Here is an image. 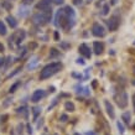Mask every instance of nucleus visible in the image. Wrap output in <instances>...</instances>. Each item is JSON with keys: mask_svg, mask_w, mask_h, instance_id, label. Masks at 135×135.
I'll return each instance as SVG.
<instances>
[{"mask_svg": "<svg viewBox=\"0 0 135 135\" xmlns=\"http://www.w3.org/2000/svg\"><path fill=\"white\" fill-rule=\"evenodd\" d=\"M107 24H108V27H109L110 31H115L116 29L119 27V24H120L119 22V18H118V16H112V18L107 21Z\"/></svg>", "mask_w": 135, "mask_h": 135, "instance_id": "6", "label": "nucleus"}, {"mask_svg": "<svg viewBox=\"0 0 135 135\" xmlns=\"http://www.w3.org/2000/svg\"><path fill=\"white\" fill-rule=\"evenodd\" d=\"M79 52H81V55H83L86 58H89L91 55H92V52L89 50V47L86 45V43H82L81 46H79Z\"/></svg>", "mask_w": 135, "mask_h": 135, "instance_id": "9", "label": "nucleus"}, {"mask_svg": "<svg viewBox=\"0 0 135 135\" xmlns=\"http://www.w3.org/2000/svg\"><path fill=\"white\" fill-rule=\"evenodd\" d=\"M82 3H83V0H73V4L77 5V6H81Z\"/></svg>", "mask_w": 135, "mask_h": 135, "instance_id": "29", "label": "nucleus"}, {"mask_svg": "<svg viewBox=\"0 0 135 135\" xmlns=\"http://www.w3.org/2000/svg\"><path fill=\"white\" fill-rule=\"evenodd\" d=\"M51 16H52V10H45V11H40L37 14H35L32 16V21L35 25L37 26H43L51 21Z\"/></svg>", "mask_w": 135, "mask_h": 135, "instance_id": "2", "label": "nucleus"}, {"mask_svg": "<svg viewBox=\"0 0 135 135\" xmlns=\"http://www.w3.org/2000/svg\"><path fill=\"white\" fill-rule=\"evenodd\" d=\"M63 1H65V0H53V3H55V4H57V5L63 4Z\"/></svg>", "mask_w": 135, "mask_h": 135, "instance_id": "30", "label": "nucleus"}, {"mask_svg": "<svg viewBox=\"0 0 135 135\" xmlns=\"http://www.w3.org/2000/svg\"><path fill=\"white\" fill-rule=\"evenodd\" d=\"M33 1H35V0H22L21 4H22L24 6H30V5L33 4Z\"/></svg>", "mask_w": 135, "mask_h": 135, "instance_id": "22", "label": "nucleus"}, {"mask_svg": "<svg viewBox=\"0 0 135 135\" xmlns=\"http://www.w3.org/2000/svg\"><path fill=\"white\" fill-rule=\"evenodd\" d=\"M29 14H30V9H29V8L20 6V9H19V16H21V18H26Z\"/></svg>", "mask_w": 135, "mask_h": 135, "instance_id": "13", "label": "nucleus"}, {"mask_svg": "<svg viewBox=\"0 0 135 135\" xmlns=\"http://www.w3.org/2000/svg\"><path fill=\"white\" fill-rule=\"evenodd\" d=\"M61 68H62V63L61 62H53V63H50L43 67V70L41 71V75H40V78L41 79H47L52 77L53 75H56L57 72H60Z\"/></svg>", "mask_w": 135, "mask_h": 135, "instance_id": "1", "label": "nucleus"}, {"mask_svg": "<svg viewBox=\"0 0 135 135\" xmlns=\"http://www.w3.org/2000/svg\"><path fill=\"white\" fill-rule=\"evenodd\" d=\"M103 48H104V46H103L102 42H94L93 43V51L95 55H100L103 52Z\"/></svg>", "mask_w": 135, "mask_h": 135, "instance_id": "11", "label": "nucleus"}, {"mask_svg": "<svg viewBox=\"0 0 135 135\" xmlns=\"http://www.w3.org/2000/svg\"><path fill=\"white\" fill-rule=\"evenodd\" d=\"M133 107H134V110H135V93L133 94Z\"/></svg>", "mask_w": 135, "mask_h": 135, "instance_id": "32", "label": "nucleus"}, {"mask_svg": "<svg viewBox=\"0 0 135 135\" xmlns=\"http://www.w3.org/2000/svg\"><path fill=\"white\" fill-rule=\"evenodd\" d=\"M18 113H19V114H22L24 116H27V108L26 107H21V108H19V109H18Z\"/></svg>", "mask_w": 135, "mask_h": 135, "instance_id": "20", "label": "nucleus"}, {"mask_svg": "<svg viewBox=\"0 0 135 135\" xmlns=\"http://www.w3.org/2000/svg\"><path fill=\"white\" fill-rule=\"evenodd\" d=\"M27 129H29V134H32V129L30 128V125H27Z\"/></svg>", "mask_w": 135, "mask_h": 135, "instance_id": "35", "label": "nucleus"}, {"mask_svg": "<svg viewBox=\"0 0 135 135\" xmlns=\"http://www.w3.org/2000/svg\"><path fill=\"white\" fill-rule=\"evenodd\" d=\"M121 118H123V120H124V123H125L126 125H130V119H131L130 113H129V112L123 113V115H121Z\"/></svg>", "mask_w": 135, "mask_h": 135, "instance_id": "15", "label": "nucleus"}, {"mask_svg": "<svg viewBox=\"0 0 135 135\" xmlns=\"http://www.w3.org/2000/svg\"><path fill=\"white\" fill-rule=\"evenodd\" d=\"M6 21H8V24H9L10 27L15 29L16 26H18V21H16L15 18H13V16H8V18H6Z\"/></svg>", "mask_w": 135, "mask_h": 135, "instance_id": "14", "label": "nucleus"}, {"mask_svg": "<svg viewBox=\"0 0 135 135\" xmlns=\"http://www.w3.org/2000/svg\"><path fill=\"white\" fill-rule=\"evenodd\" d=\"M109 13V5H104L102 9V15H108Z\"/></svg>", "mask_w": 135, "mask_h": 135, "instance_id": "25", "label": "nucleus"}, {"mask_svg": "<svg viewBox=\"0 0 135 135\" xmlns=\"http://www.w3.org/2000/svg\"><path fill=\"white\" fill-rule=\"evenodd\" d=\"M77 63H81V65H83V63H84V61L82 60V58H78V60H77Z\"/></svg>", "mask_w": 135, "mask_h": 135, "instance_id": "33", "label": "nucleus"}, {"mask_svg": "<svg viewBox=\"0 0 135 135\" xmlns=\"http://www.w3.org/2000/svg\"><path fill=\"white\" fill-rule=\"evenodd\" d=\"M104 105H105L108 115L110 116L112 119H114V118H115V114H114V109H113V105L110 104V102H109V100H104Z\"/></svg>", "mask_w": 135, "mask_h": 135, "instance_id": "10", "label": "nucleus"}, {"mask_svg": "<svg viewBox=\"0 0 135 135\" xmlns=\"http://www.w3.org/2000/svg\"><path fill=\"white\" fill-rule=\"evenodd\" d=\"M58 55H60V52L57 51L56 48H52L51 52H50V57H57Z\"/></svg>", "mask_w": 135, "mask_h": 135, "instance_id": "23", "label": "nucleus"}, {"mask_svg": "<svg viewBox=\"0 0 135 135\" xmlns=\"http://www.w3.org/2000/svg\"><path fill=\"white\" fill-rule=\"evenodd\" d=\"M57 103H58V98H56V99H55V100H53V103H52L51 105H50V107H48V110H51V109H52V108H53V107H55V105H56Z\"/></svg>", "mask_w": 135, "mask_h": 135, "instance_id": "27", "label": "nucleus"}, {"mask_svg": "<svg viewBox=\"0 0 135 135\" xmlns=\"http://www.w3.org/2000/svg\"><path fill=\"white\" fill-rule=\"evenodd\" d=\"M77 93H78V94H84V95H88L89 91H88V88H87V87H86V88H78Z\"/></svg>", "mask_w": 135, "mask_h": 135, "instance_id": "21", "label": "nucleus"}, {"mask_svg": "<svg viewBox=\"0 0 135 135\" xmlns=\"http://www.w3.org/2000/svg\"><path fill=\"white\" fill-rule=\"evenodd\" d=\"M92 33L97 37H104L105 36V29L100 24H94L92 27Z\"/></svg>", "mask_w": 135, "mask_h": 135, "instance_id": "5", "label": "nucleus"}, {"mask_svg": "<svg viewBox=\"0 0 135 135\" xmlns=\"http://www.w3.org/2000/svg\"><path fill=\"white\" fill-rule=\"evenodd\" d=\"M63 11H65V14L68 16V18H71V19H75V16H76V13H75V10L72 9L71 6H66L65 9H63Z\"/></svg>", "mask_w": 135, "mask_h": 135, "instance_id": "12", "label": "nucleus"}, {"mask_svg": "<svg viewBox=\"0 0 135 135\" xmlns=\"http://www.w3.org/2000/svg\"><path fill=\"white\" fill-rule=\"evenodd\" d=\"M0 51H1V52L4 51V46H3V45H1V43H0Z\"/></svg>", "mask_w": 135, "mask_h": 135, "instance_id": "36", "label": "nucleus"}, {"mask_svg": "<svg viewBox=\"0 0 135 135\" xmlns=\"http://www.w3.org/2000/svg\"><path fill=\"white\" fill-rule=\"evenodd\" d=\"M40 112H41V109H40V108H38V107H36V108H35V109H33V118H35V119H36V118H37V116H38V114H40Z\"/></svg>", "mask_w": 135, "mask_h": 135, "instance_id": "26", "label": "nucleus"}, {"mask_svg": "<svg viewBox=\"0 0 135 135\" xmlns=\"http://www.w3.org/2000/svg\"><path fill=\"white\" fill-rule=\"evenodd\" d=\"M65 108H66V110H68V112H73V110H75V105H73V103H71V102L66 103Z\"/></svg>", "mask_w": 135, "mask_h": 135, "instance_id": "18", "label": "nucleus"}, {"mask_svg": "<svg viewBox=\"0 0 135 135\" xmlns=\"http://www.w3.org/2000/svg\"><path fill=\"white\" fill-rule=\"evenodd\" d=\"M88 1H91V0H88Z\"/></svg>", "mask_w": 135, "mask_h": 135, "instance_id": "38", "label": "nucleus"}, {"mask_svg": "<svg viewBox=\"0 0 135 135\" xmlns=\"http://www.w3.org/2000/svg\"><path fill=\"white\" fill-rule=\"evenodd\" d=\"M55 38H56V40H58V33H55Z\"/></svg>", "mask_w": 135, "mask_h": 135, "instance_id": "37", "label": "nucleus"}, {"mask_svg": "<svg viewBox=\"0 0 135 135\" xmlns=\"http://www.w3.org/2000/svg\"><path fill=\"white\" fill-rule=\"evenodd\" d=\"M118 3V0H110V5H115Z\"/></svg>", "mask_w": 135, "mask_h": 135, "instance_id": "34", "label": "nucleus"}, {"mask_svg": "<svg viewBox=\"0 0 135 135\" xmlns=\"http://www.w3.org/2000/svg\"><path fill=\"white\" fill-rule=\"evenodd\" d=\"M20 86H21V82L20 81H18V82H15L11 87H10V89H9V93H14V92H16V89L19 88Z\"/></svg>", "mask_w": 135, "mask_h": 135, "instance_id": "17", "label": "nucleus"}, {"mask_svg": "<svg viewBox=\"0 0 135 135\" xmlns=\"http://www.w3.org/2000/svg\"><path fill=\"white\" fill-rule=\"evenodd\" d=\"M62 15H63V10L62 9L58 10V11H57V14H56V19H55V25H56V26H60V21H61Z\"/></svg>", "mask_w": 135, "mask_h": 135, "instance_id": "16", "label": "nucleus"}, {"mask_svg": "<svg viewBox=\"0 0 135 135\" xmlns=\"http://www.w3.org/2000/svg\"><path fill=\"white\" fill-rule=\"evenodd\" d=\"M116 125H118V129H119V131H120V134H124V131H125V129H124V125L121 124L120 121H118V123H116Z\"/></svg>", "mask_w": 135, "mask_h": 135, "instance_id": "24", "label": "nucleus"}, {"mask_svg": "<svg viewBox=\"0 0 135 135\" xmlns=\"http://www.w3.org/2000/svg\"><path fill=\"white\" fill-rule=\"evenodd\" d=\"M115 100H116V104H118L119 108H121V109H124V108L128 105V95H126L125 92H120L119 94H116Z\"/></svg>", "mask_w": 135, "mask_h": 135, "instance_id": "4", "label": "nucleus"}, {"mask_svg": "<svg viewBox=\"0 0 135 135\" xmlns=\"http://www.w3.org/2000/svg\"><path fill=\"white\" fill-rule=\"evenodd\" d=\"M52 3H53V0H41V1L37 4V9L41 10V11H45V10L51 9Z\"/></svg>", "mask_w": 135, "mask_h": 135, "instance_id": "8", "label": "nucleus"}, {"mask_svg": "<svg viewBox=\"0 0 135 135\" xmlns=\"http://www.w3.org/2000/svg\"><path fill=\"white\" fill-rule=\"evenodd\" d=\"M0 35H6V26H5V24L3 21H0Z\"/></svg>", "mask_w": 135, "mask_h": 135, "instance_id": "19", "label": "nucleus"}, {"mask_svg": "<svg viewBox=\"0 0 135 135\" xmlns=\"http://www.w3.org/2000/svg\"><path fill=\"white\" fill-rule=\"evenodd\" d=\"M25 36H26V33H25V31H19V32H15L11 37L9 38V43H10V46L13 45V43H16V45H20L21 42H22V40L25 38Z\"/></svg>", "mask_w": 135, "mask_h": 135, "instance_id": "3", "label": "nucleus"}, {"mask_svg": "<svg viewBox=\"0 0 135 135\" xmlns=\"http://www.w3.org/2000/svg\"><path fill=\"white\" fill-rule=\"evenodd\" d=\"M45 95H46V92H45L43 89H37V91H35L32 93V95H31V102L37 103L38 100H41Z\"/></svg>", "mask_w": 135, "mask_h": 135, "instance_id": "7", "label": "nucleus"}, {"mask_svg": "<svg viewBox=\"0 0 135 135\" xmlns=\"http://www.w3.org/2000/svg\"><path fill=\"white\" fill-rule=\"evenodd\" d=\"M3 5H4V6H5V8H6V9H8V10H9V9H11V5H10V4H8L6 1H4V4H3Z\"/></svg>", "mask_w": 135, "mask_h": 135, "instance_id": "31", "label": "nucleus"}, {"mask_svg": "<svg viewBox=\"0 0 135 135\" xmlns=\"http://www.w3.org/2000/svg\"><path fill=\"white\" fill-rule=\"evenodd\" d=\"M60 119H61V121H63V123H65V121H67V120H68V116L66 115V114H62Z\"/></svg>", "mask_w": 135, "mask_h": 135, "instance_id": "28", "label": "nucleus"}]
</instances>
